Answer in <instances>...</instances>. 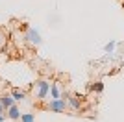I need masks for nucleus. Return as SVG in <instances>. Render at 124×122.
Returning a JSON list of instances; mask_svg holds the SVG:
<instances>
[{
  "instance_id": "obj_5",
  "label": "nucleus",
  "mask_w": 124,
  "mask_h": 122,
  "mask_svg": "<svg viewBox=\"0 0 124 122\" xmlns=\"http://www.w3.org/2000/svg\"><path fill=\"white\" fill-rule=\"evenodd\" d=\"M6 113H8V118H11V120H21V115H22L17 104H13V106H11Z\"/></svg>"
},
{
  "instance_id": "obj_2",
  "label": "nucleus",
  "mask_w": 124,
  "mask_h": 122,
  "mask_svg": "<svg viewBox=\"0 0 124 122\" xmlns=\"http://www.w3.org/2000/svg\"><path fill=\"white\" fill-rule=\"evenodd\" d=\"M48 109L54 113H63L67 109V100L65 98H52L50 104H48Z\"/></svg>"
},
{
  "instance_id": "obj_8",
  "label": "nucleus",
  "mask_w": 124,
  "mask_h": 122,
  "mask_svg": "<svg viewBox=\"0 0 124 122\" xmlns=\"http://www.w3.org/2000/svg\"><path fill=\"white\" fill-rule=\"evenodd\" d=\"M50 94L52 98H61V92H59V87L56 83H50Z\"/></svg>"
},
{
  "instance_id": "obj_11",
  "label": "nucleus",
  "mask_w": 124,
  "mask_h": 122,
  "mask_svg": "<svg viewBox=\"0 0 124 122\" xmlns=\"http://www.w3.org/2000/svg\"><path fill=\"white\" fill-rule=\"evenodd\" d=\"M115 46H117V43H115V41H111V43H108V45L104 46V50L108 52V54H111V52L115 50Z\"/></svg>"
},
{
  "instance_id": "obj_10",
  "label": "nucleus",
  "mask_w": 124,
  "mask_h": 122,
  "mask_svg": "<svg viewBox=\"0 0 124 122\" xmlns=\"http://www.w3.org/2000/svg\"><path fill=\"white\" fill-rule=\"evenodd\" d=\"M91 89H93V91H96V92H102V91H104V83H102V81H96V83H93V85H91Z\"/></svg>"
},
{
  "instance_id": "obj_7",
  "label": "nucleus",
  "mask_w": 124,
  "mask_h": 122,
  "mask_svg": "<svg viewBox=\"0 0 124 122\" xmlns=\"http://www.w3.org/2000/svg\"><path fill=\"white\" fill-rule=\"evenodd\" d=\"M11 94H13V98H15V102H22L26 98V92L21 91V89H13L11 91Z\"/></svg>"
},
{
  "instance_id": "obj_1",
  "label": "nucleus",
  "mask_w": 124,
  "mask_h": 122,
  "mask_svg": "<svg viewBox=\"0 0 124 122\" xmlns=\"http://www.w3.org/2000/svg\"><path fill=\"white\" fill-rule=\"evenodd\" d=\"M35 85H37V100H45L48 96V92H50V81L39 80Z\"/></svg>"
},
{
  "instance_id": "obj_3",
  "label": "nucleus",
  "mask_w": 124,
  "mask_h": 122,
  "mask_svg": "<svg viewBox=\"0 0 124 122\" xmlns=\"http://www.w3.org/2000/svg\"><path fill=\"white\" fill-rule=\"evenodd\" d=\"M26 41H28V43H30V45H41V33H39V31L35 30V28H28V30H26Z\"/></svg>"
},
{
  "instance_id": "obj_14",
  "label": "nucleus",
  "mask_w": 124,
  "mask_h": 122,
  "mask_svg": "<svg viewBox=\"0 0 124 122\" xmlns=\"http://www.w3.org/2000/svg\"><path fill=\"white\" fill-rule=\"evenodd\" d=\"M0 122H4V115H0Z\"/></svg>"
},
{
  "instance_id": "obj_4",
  "label": "nucleus",
  "mask_w": 124,
  "mask_h": 122,
  "mask_svg": "<svg viewBox=\"0 0 124 122\" xmlns=\"http://www.w3.org/2000/svg\"><path fill=\"white\" fill-rule=\"evenodd\" d=\"M0 102H2L4 109L8 111V109L15 104V98H13V94H11V92H6V94H2V96H0Z\"/></svg>"
},
{
  "instance_id": "obj_9",
  "label": "nucleus",
  "mask_w": 124,
  "mask_h": 122,
  "mask_svg": "<svg viewBox=\"0 0 124 122\" xmlns=\"http://www.w3.org/2000/svg\"><path fill=\"white\" fill-rule=\"evenodd\" d=\"M21 122H35L33 113H22L21 115Z\"/></svg>"
},
{
  "instance_id": "obj_12",
  "label": "nucleus",
  "mask_w": 124,
  "mask_h": 122,
  "mask_svg": "<svg viewBox=\"0 0 124 122\" xmlns=\"http://www.w3.org/2000/svg\"><path fill=\"white\" fill-rule=\"evenodd\" d=\"M4 111L6 109H4V106H2V102H0V115H4Z\"/></svg>"
},
{
  "instance_id": "obj_6",
  "label": "nucleus",
  "mask_w": 124,
  "mask_h": 122,
  "mask_svg": "<svg viewBox=\"0 0 124 122\" xmlns=\"http://www.w3.org/2000/svg\"><path fill=\"white\" fill-rule=\"evenodd\" d=\"M67 102L70 104V107H72L74 111H80V109H82V102L78 100V96H72V94H69Z\"/></svg>"
},
{
  "instance_id": "obj_13",
  "label": "nucleus",
  "mask_w": 124,
  "mask_h": 122,
  "mask_svg": "<svg viewBox=\"0 0 124 122\" xmlns=\"http://www.w3.org/2000/svg\"><path fill=\"white\" fill-rule=\"evenodd\" d=\"M2 43H4V33L0 31V45H2Z\"/></svg>"
}]
</instances>
